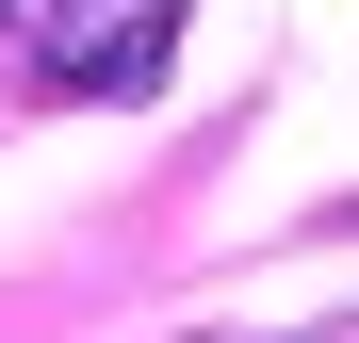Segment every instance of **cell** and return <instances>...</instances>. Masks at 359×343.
Listing matches in <instances>:
<instances>
[{"label":"cell","instance_id":"cell-1","mask_svg":"<svg viewBox=\"0 0 359 343\" xmlns=\"http://www.w3.org/2000/svg\"><path fill=\"white\" fill-rule=\"evenodd\" d=\"M163 66H180V0H114V17H66V33L33 49L49 98H147Z\"/></svg>","mask_w":359,"mask_h":343},{"label":"cell","instance_id":"cell-2","mask_svg":"<svg viewBox=\"0 0 359 343\" xmlns=\"http://www.w3.org/2000/svg\"><path fill=\"white\" fill-rule=\"evenodd\" d=\"M66 17H82V0H0V49H49Z\"/></svg>","mask_w":359,"mask_h":343},{"label":"cell","instance_id":"cell-3","mask_svg":"<svg viewBox=\"0 0 359 343\" xmlns=\"http://www.w3.org/2000/svg\"><path fill=\"white\" fill-rule=\"evenodd\" d=\"M196 343H262V327H196ZM327 343H359V327H327Z\"/></svg>","mask_w":359,"mask_h":343}]
</instances>
